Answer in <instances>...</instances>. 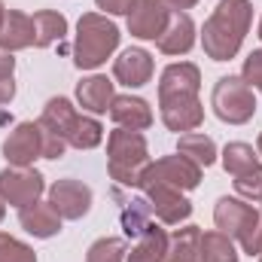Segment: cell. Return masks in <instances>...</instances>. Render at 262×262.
<instances>
[{"label": "cell", "instance_id": "7402d4cb", "mask_svg": "<svg viewBox=\"0 0 262 262\" xmlns=\"http://www.w3.org/2000/svg\"><path fill=\"white\" fill-rule=\"evenodd\" d=\"M73 119H76L73 104H70L67 98H52V101L43 107L40 125H43L46 131H52V134H58V137L67 143V128H70V122H73Z\"/></svg>", "mask_w": 262, "mask_h": 262}, {"label": "cell", "instance_id": "9c48e42d", "mask_svg": "<svg viewBox=\"0 0 262 262\" xmlns=\"http://www.w3.org/2000/svg\"><path fill=\"white\" fill-rule=\"evenodd\" d=\"M3 159L15 168H31L43 159V131L40 122H18L3 140Z\"/></svg>", "mask_w": 262, "mask_h": 262}, {"label": "cell", "instance_id": "836d02e7", "mask_svg": "<svg viewBox=\"0 0 262 262\" xmlns=\"http://www.w3.org/2000/svg\"><path fill=\"white\" fill-rule=\"evenodd\" d=\"M15 98V82L12 79H0V104H9Z\"/></svg>", "mask_w": 262, "mask_h": 262}, {"label": "cell", "instance_id": "ab89813d", "mask_svg": "<svg viewBox=\"0 0 262 262\" xmlns=\"http://www.w3.org/2000/svg\"><path fill=\"white\" fill-rule=\"evenodd\" d=\"M259 262H262V250H259Z\"/></svg>", "mask_w": 262, "mask_h": 262}, {"label": "cell", "instance_id": "4316f807", "mask_svg": "<svg viewBox=\"0 0 262 262\" xmlns=\"http://www.w3.org/2000/svg\"><path fill=\"white\" fill-rule=\"evenodd\" d=\"M149 216H152V207H149V201H143V198H134L128 207L122 210V229H125V235L128 238H140L152 223H149Z\"/></svg>", "mask_w": 262, "mask_h": 262}, {"label": "cell", "instance_id": "83f0119b", "mask_svg": "<svg viewBox=\"0 0 262 262\" xmlns=\"http://www.w3.org/2000/svg\"><path fill=\"white\" fill-rule=\"evenodd\" d=\"M125 241L122 238H98L89 253H85V262H125Z\"/></svg>", "mask_w": 262, "mask_h": 262}, {"label": "cell", "instance_id": "74e56055", "mask_svg": "<svg viewBox=\"0 0 262 262\" xmlns=\"http://www.w3.org/2000/svg\"><path fill=\"white\" fill-rule=\"evenodd\" d=\"M256 152H259V159H262V134H259V140H256Z\"/></svg>", "mask_w": 262, "mask_h": 262}, {"label": "cell", "instance_id": "8992f818", "mask_svg": "<svg viewBox=\"0 0 262 262\" xmlns=\"http://www.w3.org/2000/svg\"><path fill=\"white\" fill-rule=\"evenodd\" d=\"M210 107L220 122L229 125H244L256 113V95L241 76H220L210 95Z\"/></svg>", "mask_w": 262, "mask_h": 262}, {"label": "cell", "instance_id": "8fae6325", "mask_svg": "<svg viewBox=\"0 0 262 262\" xmlns=\"http://www.w3.org/2000/svg\"><path fill=\"white\" fill-rule=\"evenodd\" d=\"M143 192H146V198H149L152 213H156L165 226H180L183 220L192 216V201L183 195L180 189H174V186L149 183V186H143Z\"/></svg>", "mask_w": 262, "mask_h": 262}, {"label": "cell", "instance_id": "4fadbf2b", "mask_svg": "<svg viewBox=\"0 0 262 262\" xmlns=\"http://www.w3.org/2000/svg\"><path fill=\"white\" fill-rule=\"evenodd\" d=\"M113 76H116L122 85H128V89L146 85V82L152 79V55H149L146 49L131 46V49H125V52L113 61Z\"/></svg>", "mask_w": 262, "mask_h": 262}, {"label": "cell", "instance_id": "d6986e66", "mask_svg": "<svg viewBox=\"0 0 262 262\" xmlns=\"http://www.w3.org/2000/svg\"><path fill=\"white\" fill-rule=\"evenodd\" d=\"M168 241H171L168 232L152 223L137 238V244L131 247V253L125 256V262H165V256H168Z\"/></svg>", "mask_w": 262, "mask_h": 262}, {"label": "cell", "instance_id": "f1b7e54d", "mask_svg": "<svg viewBox=\"0 0 262 262\" xmlns=\"http://www.w3.org/2000/svg\"><path fill=\"white\" fill-rule=\"evenodd\" d=\"M0 262H37V253L25 241L0 232Z\"/></svg>", "mask_w": 262, "mask_h": 262}, {"label": "cell", "instance_id": "44dd1931", "mask_svg": "<svg viewBox=\"0 0 262 262\" xmlns=\"http://www.w3.org/2000/svg\"><path fill=\"white\" fill-rule=\"evenodd\" d=\"M64 34H67V18L61 12H52V9L34 12V46H37V49L52 46V43L61 40Z\"/></svg>", "mask_w": 262, "mask_h": 262}, {"label": "cell", "instance_id": "5bb4252c", "mask_svg": "<svg viewBox=\"0 0 262 262\" xmlns=\"http://www.w3.org/2000/svg\"><path fill=\"white\" fill-rule=\"evenodd\" d=\"M110 119L119 125V128L128 131H143L152 125V110L143 98H134V95H116L113 104H110Z\"/></svg>", "mask_w": 262, "mask_h": 262}, {"label": "cell", "instance_id": "4dcf8cb0", "mask_svg": "<svg viewBox=\"0 0 262 262\" xmlns=\"http://www.w3.org/2000/svg\"><path fill=\"white\" fill-rule=\"evenodd\" d=\"M241 79L250 85V89H259L262 92V49L250 52L244 58V67H241Z\"/></svg>", "mask_w": 262, "mask_h": 262}, {"label": "cell", "instance_id": "f35d334b", "mask_svg": "<svg viewBox=\"0 0 262 262\" xmlns=\"http://www.w3.org/2000/svg\"><path fill=\"white\" fill-rule=\"evenodd\" d=\"M259 40H262V18H259Z\"/></svg>", "mask_w": 262, "mask_h": 262}, {"label": "cell", "instance_id": "ac0fdd59", "mask_svg": "<svg viewBox=\"0 0 262 262\" xmlns=\"http://www.w3.org/2000/svg\"><path fill=\"white\" fill-rule=\"evenodd\" d=\"M113 82L107 76H85L76 85V101L82 104V110L89 113H107L113 104Z\"/></svg>", "mask_w": 262, "mask_h": 262}, {"label": "cell", "instance_id": "cb8c5ba5", "mask_svg": "<svg viewBox=\"0 0 262 262\" xmlns=\"http://www.w3.org/2000/svg\"><path fill=\"white\" fill-rule=\"evenodd\" d=\"M101 140H104L101 122L92 119V116H79L76 113V119L67 128V146H73V149H95Z\"/></svg>", "mask_w": 262, "mask_h": 262}, {"label": "cell", "instance_id": "2e32d148", "mask_svg": "<svg viewBox=\"0 0 262 262\" xmlns=\"http://www.w3.org/2000/svg\"><path fill=\"white\" fill-rule=\"evenodd\" d=\"M156 43H159V49L165 55H186L195 46V21L186 12H174L168 28H165V34Z\"/></svg>", "mask_w": 262, "mask_h": 262}, {"label": "cell", "instance_id": "1f68e13d", "mask_svg": "<svg viewBox=\"0 0 262 262\" xmlns=\"http://www.w3.org/2000/svg\"><path fill=\"white\" fill-rule=\"evenodd\" d=\"M95 3H98V9H104L110 15H128L134 6V0H95Z\"/></svg>", "mask_w": 262, "mask_h": 262}, {"label": "cell", "instance_id": "d590c367", "mask_svg": "<svg viewBox=\"0 0 262 262\" xmlns=\"http://www.w3.org/2000/svg\"><path fill=\"white\" fill-rule=\"evenodd\" d=\"M3 216H6V201H3V195H0V223H3Z\"/></svg>", "mask_w": 262, "mask_h": 262}, {"label": "cell", "instance_id": "484cf974", "mask_svg": "<svg viewBox=\"0 0 262 262\" xmlns=\"http://www.w3.org/2000/svg\"><path fill=\"white\" fill-rule=\"evenodd\" d=\"M223 168H226L232 177L247 174V171L259 168V152H256L250 143H241V140L226 143V149H223Z\"/></svg>", "mask_w": 262, "mask_h": 262}, {"label": "cell", "instance_id": "30bf717a", "mask_svg": "<svg viewBox=\"0 0 262 262\" xmlns=\"http://www.w3.org/2000/svg\"><path fill=\"white\" fill-rule=\"evenodd\" d=\"M171 21V9L162 0H134L128 12V31L137 40H159Z\"/></svg>", "mask_w": 262, "mask_h": 262}, {"label": "cell", "instance_id": "d6a6232c", "mask_svg": "<svg viewBox=\"0 0 262 262\" xmlns=\"http://www.w3.org/2000/svg\"><path fill=\"white\" fill-rule=\"evenodd\" d=\"M12 73H15V58H12V52L0 49V79H12Z\"/></svg>", "mask_w": 262, "mask_h": 262}, {"label": "cell", "instance_id": "9a60e30c", "mask_svg": "<svg viewBox=\"0 0 262 262\" xmlns=\"http://www.w3.org/2000/svg\"><path fill=\"white\" fill-rule=\"evenodd\" d=\"M18 223H21V229L28 232V235H34V238H55L58 232H61V216H58V210L46 201H37V204H28V207H21L18 210Z\"/></svg>", "mask_w": 262, "mask_h": 262}, {"label": "cell", "instance_id": "e0dca14e", "mask_svg": "<svg viewBox=\"0 0 262 262\" xmlns=\"http://www.w3.org/2000/svg\"><path fill=\"white\" fill-rule=\"evenodd\" d=\"M34 46V15H25L21 9H6L3 28H0V49L18 52Z\"/></svg>", "mask_w": 262, "mask_h": 262}, {"label": "cell", "instance_id": "3957f363", "mask_svg": "<svg viewBox=\"0 0 262 262\" xmlns=\"http://www.w3.org/2000/svg\"><path fill=\"white\" fill-rule=\"evenodd\" d=\"M119 28L101 15V12H85L76 21V40H73V64L79 70H95L101 67L119 46Z\"/></svg>", "mask_w": 262, "mask_h": 262}, {"label": "cell", "instance_id": "603a6c76", "mask_svg": "<svg viewBox=\"0 0 262 262\" xmlns=\"http://www.w3.org/2000/svg\"><path fill=\"white\" fill-rule=\"evenodd\" d=\"M198 241H201V229L186 226L180 232H174V238L168 241V256L165 262H201L198 256Z\"/></svg>", "mask_w": 262, "mask_h": 262}, {"label": "cell", "instance_id": "7a4b0ae2", "mask_svg": "<svg viewBox=\"0 0 262 262\" xmlns=\"http://www.w3.org/2000/svg\"><path fill=\"white\" fill-rule=\"evenodd\" d=\"M250 21H253L250 0H220L213 15L204 21V31H201L204 55L213 61L235 58L247 31H250Z\"/></svg>", "mask_w": 262, "mask_h": 262}, {"label": "cell", "instance_id": "277c9868", "mask_svg": "<svg viewBox=\"0 0 262 262\" xmlns=\"http://www.w3.org/2000/svg\"><path fill=\"white\" fill-rule=\"evenodd\" d=\"M146 165H149V146H146V137L140 131H110V137H107V171L116 183L137 186Z\"/></svg>", "mask_w": 262, "mask_h": 262}, {"label": "cell", "instance_id": "f546056e", "mask_svg": "<svg viewBox=\"0 0 262 262\" xmlns=\"http://www.w3.org/2000/svg\"><path fill=\"white\" fill-rule=\"evenodd\" d=\"M235 192L241 198H247V201L262 204V165L253 168V171H247V174H238L235 177Z\"/></svg>", "mask_w": 262, "mask_h": 262}, {"label": "cell", "instance_id": "8d00e7d4", "mask_svg": "<svg viewBox=\"0 0 262 262\" xmlns=\"http://www.w3.org/2000/svg\"><path fill=\"white\" fill-rule=\"evenodd\" d=\"M3 18H6V6H3V0H0V28H3Z\"/></svg>", "mask_w": 262, "mask_h": 262}, {"label": "cell", "instance_id": "7c38bea8", "mask_svg": "<svg viewBox=\"0 0 262 262\" xmlns=\"http://www.w3.org/2000/svg\"><path fill=\"white\" fill-rule=\"evenodd\" d=\"M49 204L58 210L61 220H82L92 210V189L79 180H55L49 186Z\"/></svg>", "mask_w": 262, "mask_h": 262}, {"label": "cell", "instance_id": "52a82bcc", "mask_svg": "<svg viewBox=\"0 0 262 262\" xmlns=\"http://www.w3.org/2000/svg\"><path fill=\"white\" fill-rule=\"evenodd\" d=\"M149 183H165V186H174V189L186 192V189H195L198 183H201V168L192 159L180 156V152L177 156H162V159H156V162H149L143 168L137 186L143 189Z\"/></svg>", "mask_w": 262, "mask_h": 262}, {"label": "cell", "instance_id": "e575fe53", "mask_svg": "<svg viewBox=\"0 0 262 262\" xmlns=\"http://www.w3.org/2000/svg\"><path fill=\"white\" fill-rule=\"evenodd\" d=\"M168 9H177V12H183V9H192L198 0H162Z\"/></svg>", "mask_w": 262, "mask_h": 262}, {"label": "cell", "instance_id": "5b68a950", "mask_svg": "<svg viewBox=\"0 0 262 262\" xmlns=\"http://www.w3.org/2000/svg\"><path fill=\"white\" fill-rule=\"evenodd\" d=\"M213 223L223 235L241 241L244 253L250 256H259L262 250V207L253 204H244L238 198L223 195L213 207Z\"/></svg>", "mask_w": 262, "mask_h": 262}, {"label": "cell", "instance_id": "d4e9b609", "mask_svg": "<svg viewBox=\"0 0 262 262\" xmlns=\"http://www.w3.org/2000/svg\"><path fill=\"white\" fill-rule=\"evenodd\" d=\"M198 256H201V262H238L232 238L223 232H201Z\"/></svg>", "mask_w": 262, "mask_h": 262}, {"label": "cell", "instance_id": "ba28073f", "mask_svg": "<svg viewBox=\"0 0 262 262\" xmlns=\"http://www.w3.org/2000/svg\"><path fill=\"white\" fill-rule=\"evenodd\" d=\"M43 189H46L43 174L34 171V168H15V165H9V168L0 171V195H3L6 204H12L18 210L28 207V204H37L40 195H43Z\"/></svg>", "mask_w": 262, "mask_h": 262}, {"label": "cell", "instance_id": "ffe728a7", "mask_svg": "<svg viewBox=\"0 0 262 262\" xmlns=\"http://www.w3.org/2000/svg\"><path fill=\"white\" fill-rule=\"evenodd\" d=\"M177 152L186 156V159H192L198 168H210V165L216 162V143H213V137H207V134H201V131H186V134H180Z\"/></svg>", "mask_w": 262, "mask_h": 262}, {"label": "cell", "instance_id": "6da1fadb", "mask_svg": "<svg viewBox=\"0 0 262 262\" xmlns=\"http://www.w3.org/2000/svg\"><path fill=\"white\" fill-rule=\"evenodd\" d=\"M201 89V70L189 61L168 64L159 79V107H162V122L177 134L195 131L204 122V107L198 101Z\"/></svg>", "mask_w": 262, "mask_h": 262}]
</instances>
